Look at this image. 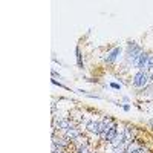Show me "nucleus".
Returning <instances> with one entry per match:
<instances>
[{"label": "nucleus", "mask_w": 153, "mask_h": 153, "mask_svg": "<svg viewBox=\"0 0 153 153\" xmlns=\"http://www.w3.org/2000/svg\"><path fill=\"white\" fill-rule=\"evenodd\" d=\"M86 130L92 135L100 136L101 135V129H100V121H87L86 123Z\"/></svg>", "instance_id": "nucleus-4"}, {"label": "nucleus", "mask_w": 153, "mask_h": 153, "mask_svg": "<svg viewBox=\"0 0 153 153\" xmlns=\"http://www.w3.org/2000/svg\"><path fill=\"white\" fill-rule=\"evenodd\" d=\"M123 109L127 112V110H130V106H127V104H126V106H123Z\"/></svg>", "instance_id": "nucleus-9"}, {"label": "nucleus", "mask_w": 153, "mask_h": 153, "mask_svg": "<svg viewBox=\"0 0 153 153\" xmlns=\"http://www.w3.org/2000/svg\"><path fill=\"white\" fill-rule=\"evenodd\" d=\"M121 52H123V49L118 46V48H115L113 51H110V52L107 54V57H106V65H113L115 61H117V58H118V55H121Z\"/></svg>", "instance_id": "nucleus-5"}, {"label": "nucleus", "mask_w": 153, "mask_h": 153, "mask_svg": "<svg viewBox=\"0 0 153 153\" xmlns=\"http://www.w3.org/2000/svg\"><path fill=\"white\" fill-rule=\"evenodd\" d=\"M76 65H78L80 69L84 68V61H83V54H81V49L76 48Z\"/></svg>", "instance_id": "nucleus-6"}, {"label": "nucleus", "mask_w": 153, "mask_h": 153, "mask_svg": "<svg viewBox=\"0 0 153 153\" xmlns=\"http://www.w3.org/2000/svg\"><path fill=\"white\" fill-rule=\"evenodd\" d=\"M110 87H112V89H117V91H120V89H121V86H120L118 83H112Z\"/></svg>", "instance_id": "nucleus-8"}, {"label": "nucleus", "mask_w": 153, "mask_h": 153, "mask_svg": "<svg viewBox=\"0 0 153 153\" xmlns=\"http://www.w3.org/2000/svg\"><path fill=\"white\" fill-rule=\"evenodd\" d=\"M149 81H150V74L146 71H138L132 78V86L136 89H144L147 87Z\"/></svg>", "instance_id": "nucleus-1"}, {"label": "nucleus", "mask_w": 153, "mask_h": 153, "mask_svg": "<svg viewBox=\"0 0 153 153\" xmlns=\"http://www.w3.org/2000/svg\"><path fill=\"white\" fill-rule=\"evenodd\" d=\"M149 57H150V54L147 52V51H143V52L136 57V60L132 63V66H133V68H136L138 71H146V66H147Z\"/></svg>", "instance_id": "nucleus-2"}, {"label": "nucleus", "mask_w": 153, "mask_h": 153, "mask_svg": "<svg viewBox=\"0 0 153 153\" xmlns=\"http://www.w3.org/2000/svg\"><path fill=\"white\" fill-rule=\"evenodd\" d=\"M80 135H81V130L78 129V127H71V129H68L66 132H63V136H65L68 141H71V143H74Z\"/></svg>", "instance_id": "nucleus-3"}, {"label": "nucleus", "mask_w": 153, "mask_h": 153, "mask_svg": "<svg viewBox=\"0 0 153 153\" xmlns=\"http://www.w3.org/2000/svg\"><path fill=\"white\" fill-rule=\"evenodd\" d=\"M146 72H153V54H150L149 61H147V66H146Z\"/></svg>", "instance_id": "nucleus-7"}, {"label": "nucleus", "mask_w": 153, "mask_h": 153, "mask_svg": "<svg viewBox=\"0 0 153 153\" xmlns=\"http://www.w3.org/2000/svg\"><path fill=\"white\" fill-rule=\"evenodd\" d=\"M150 81H153V72L150 74Z\"/></svg>", "instance_id": "nucleus-10"}]
</instances>
